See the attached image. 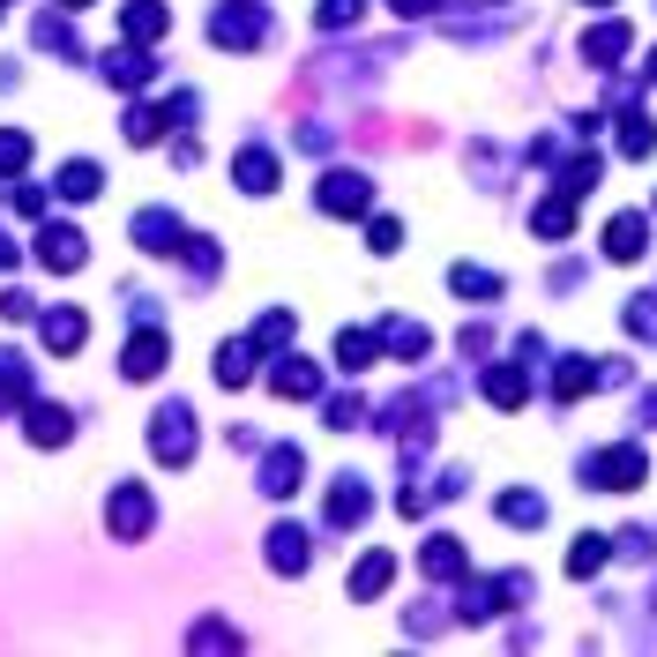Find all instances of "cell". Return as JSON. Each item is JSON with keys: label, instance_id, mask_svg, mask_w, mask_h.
<instances>
[{"label": "cell", "instance_id": "1", "mask_svg": "<svg viewBox=\"0 0 657 657\" xmlns=\"http://www.w3.org/2000/svg\"><path fill=\"white\" fill-rule=\"evenodd\" d=\"M582 479L598 486V493H620V486H643V449H635V441H620V449L590 455V463H582Z\"/></svg>", "mask_w": 657, "mask_h": 657}, {"label": "cell", "instance_id": "23", "mask_svg": "<svg viewBox=\"0 0 657 657\" xmlns=\"http://www.w3.org/2000/svg\"><path fill=\"white\" fill-rule=\"evenodd\" d=\"M553 389H560V396H582V389H590V359H568Z\"/></svg>", "mask_w": 657, "mask_h": 657}, {"label": "cell", "instance_id": "17", "mask_svg": "<svg viewBox=\"0 0 657 657\" xmlns=\"http://www.w3.org/2000/svg\"><path fill=\"white\" fill-rule=\"evenodd\" d=\"M157 30H165V8H157V0H135V8H127V38H157Z\"/></svg>", "mask_w": 657, "mask_h": 657}, {"label": "cell", "instance_id": "8", "mask_svg": "<svg viewBox=\"0 0 657 657\" xmlns=\"http://www.w3.org/2000/svg\"><path fill=\"white\" fill-rule=\"evenodd\" d=\"M396 576V553H374V560H359V576H352V598H374L381 582Z\"/></svg>", "mask_w": 657, "mask_h": 657}, {"label": "cell", "instance_id": "33", "mask_svg": "<svg viewBox=\"0 0 657 657\" xmlns=\"http://www.w3.org/2000/svg\"><path fill=\"white\" fill-rule=\"evenodd\" d=\"M650 76H657V60H650Z\"/></svg>", "mask_w": 657, "mask_h": 657}, {"label": "cell", "instance_id": "25", "mask_svg": "<svg viewBox=\"0 0 657 657\" xmlns=\"http://www.w3.org/2000/svg\"><path fill=\"white\" fill-rule=\"evenodd\" d=\"M598 560H606V538H582L576 553H568V568H576V576H590V568H598Z\"/></svg>", "mask_w": 657, "mask_h": 657}, {"label": "cell", "instance_id": "4", "mask_svg": "<svg viewBox=\"0 0 657 657\" xmlns=\"http://www.w3.org/2000/svg\"><path fill=\"white\" fill-rule=\"evenodd\" d=\"M322 209L329 217H359V209H366V179L359 173H329L322 179Z\"/></svg>", "mask_w": 657, "mask_h": 657}, {"label": "cell", "instance_id": "20", "mask_svg": "<svg viewBox=\"0 0 657 657\" xmlns=\"http://www.w3.org/2000/svg\"><path fill=\"white\" fill-rule=\"evenodd\" d=\"M277 389H284V396H314V366H306V359H284Z\"/></svg>", "mask_w": 657, "mask_h": 657}, {"label": "cell", "instance_id": "31", "mask_svg": "<svg viewBox=\"0 0 657 657\" xmlns=\"http://www.w3.org/2000/svg\"><path fill=\"white\" fill-rule=\"evenodd\" d=\"M590 8H606V0H590Z\"/></svg>", "mask_w": 657, "mask_h": 657}, {"label": "cell", "instance_id": "12", "mask_svg": "<svg viewBox=\"0 0 657 657\" xmlns=\"http://www.w3.org/2000/svg\"><path fill=\"white\" fill-rule=\"evenodd\" d=\"M620 150H628V157H650V150H657V127L643 120V112H628V120H620Z\"/></svg>", "mask_w": 657, "mask_h": 657}, {"label": "cell", "instance_id": "13", "mask_svg": "<svg viewBox=\"0 0 657 657\" xmlns=\"http://www.w3.org/2000/svg\"><path fill=\"white\" fill-rule=\"evenodd\" d=\"M269 560H277L284 576H300V568H306V538L300 531H277V538H269Z\"/></svg>", "mask_w": 657, "mask_h": 657}, {"label": "cell", "instance_id": "15", "mask_svg": "<svg viewBox=\"0 0 657 657\" xmlns=\"http://www.w3.org/2000/svg\"><path fill=\"white\" fill-rule=\"evenodd\" d=\"M46 262L52 269H76L82 262V232H46Z\"/></svg>", "mask_w": 657, "mask_h": 657}, {"label": "cell", "instance_id": "21", "mask_svg": "<svg viewBox=\"0 0 657 657\" xmlns=\"http://www.w3.org/2000/svg\"><path fill=\"white\" fill-rule=\"evenodd\" d=\"M292 479H300V455L277 449V455H269V493H292Z\"/></svg>", "mask_w": 657, "mask_h": 657}, {"label": "cell", "instance_id": "5", "mask_svg": "<svg viewBox=\"0 0 657 657\" xmlns=\"http://www.w3.org/2000/svg\"><path fill=\"white\" fill-rule=\"evenodd\" d=\"M157 455H165V463H187V449H195V433H187V411H165V419H157Z\"/></svg>", "mask_w": 657, "mask_h": 657}, {"label": "cell", "instance_id": "24", "mask_svg": "<svg viewBox=\"0 0 657 657\" xmlns=\"http://www.w3.org/2000/svg\"><path fill=\"white\" fill-rule=\"evenodd\" d=\"M30 433H38V441H68V419H60V411H30Z\"/></svg>", "mask_w": 657, "mask_h": 657}, {"label": "cell", "instance_id": "2", "mask_svg": "<svg viewBox=\"0 0 657 657\" xmlns=\"http://www.w3.org/2000/svg\"><path fill=\"white\" fill-rule=\"evenodd\" d=\"M606 254H612V262L650 254V217H635V209H628V217H612V225H606Z\"/></svg>", "mask_w": 657, "mask_h": 657}, {"label": "cell", "instance_id": "32", "mask_svg": "<svg viewBox=\"0 0 657 657\" xmlns=\"http://www.w3.org/2000/svg\"><path fill=\"white\" fill-rule=\"evenodd\" d=\"M68 8H82V0H68Z\"/></svg>", "mask_w": 657, "mask_h": 657}, {"label": "cell", "instance_id": "11", "mask_svg": "<svg viewBox=\"0 0 657 657\" xmlns=\"http://www.w3.org/2000/svg\"><path fill=\"white\" fill-rule=\"evenodd\" d=\"M568 225H576V195H568V187H560L553 203L538 209V232H546V239H560V232H568Z\"/></svg>", "mask_w": 657, "mask_h": 657}, {"label": "cell", "instance_id": "26", "mask_svg": "<svg viewBox=\"0 0 657 657\" xmlns=\"http://www.w3.org/2000/svg\"><path fill=\"white\" fill-rule=\"evenodd\" d=\"M404 247V225L396 217H374V254H396Z\"/></svg>", "mask_w": 657, "mask_h": 657}, {"label": "cell", "instance_id": "16", "mask_svg": "<svg viewBox=\"0 0 657 657\" xmlns=\"http://www.w3.org/2000/svg\"><path fill=\"white\" fill-rule=\"evenodd\" d=\"M366 516V493H359V479H344V493H329V523H359Z\"/></svg>", "mask_w": 657, "mask_h": 657}, {"label": "cell", "instance_id": "19", "mask_svg": "<svg viewBox=\"0 0 657 657\" xmlns=\"http://www.w3.org/2000/svg\"><path fill=\"white\" fill-rule=\"evenodd\" d=\"M582 52H590V60H620V52H628V30H620V23L590 30V46H582Z\"/></svg>", "mask_w": 657, "mask_h": 657}, {"label": "cell", "instance_id": "10", "mask_svg": "<svg viewBox=\"0 0 657 657\" xmlns=\"http://www.w3.org/2000/svg\"><path fill=\"white\" fill-rule=\"evenodd\" d=\"M143 523H150V501H143V493H120V501H112V531L135 538Z\"/></svg>", "mask_w": 657, "mask_h": 657}, {"label": "cell", "instance_id": "14", "mask_svg": "<svg viewBox=\"0 0 657 657\" xmlns=\"http://www.w3.org/2000/svg\"><path fill=\"white\" fill-rule=\"evenodd\" d=\"M486 396H493V404H501V411H516V404H523V396H531V381H523V374H508V366H501V374L486 381Z\"/></svg>", "mask_w": 657, "mask_h": 657}, {"label": "cell", "instance_id": "6", "mask_svg": "<svg viewBox=\"0 0 657 657\" xmlns=\"http://www.w3.org/2000/svg\"><path fill=\"white\" fill-rule=\"evenodd\" d=\"M157 366H165V336H135V344H127V374L150 381Z\"/></svg>", "mask_w": 657, "mask_h": 657}, {"label": "cell", "instance_id": "9", "mask_svg": "<svg viewBox=\"0 0 657 657\" xmlns=\"http://www.w3.org/2000/svg\"><path fill=\"white\" fill-rule=\"evenodd\" d=\"M98 187H105V173H98V165H68V173H60V195H68V203H90Z\"/></svg>", "mask_w": 657, "mask_h": 657}, {"label": "cell", "instance_id": "27", "mask_svg": "<svg viewBox=\"0 0 657 657\" xmlns=\"http://www.w3.org/2000/svg\"><path fill=\"white\" fill-rule=\"evenodd\" d=\"M501 516H508V523H538V501H531V493H508Z\"/></svg>", "mask_w": 657, "mask_h": 657}, {"label": "cell", "instance_id": "29", "mask_svg": "<svg viewBox=\"0 0 657 657\" xmlns=\"http://www.w3.org/2000/svg\"><path fill=\"white\" fill-rule=\"evenodd\" d=\"M359 16V0H322V23H352Z\"/></svg>", "mask_w": 657, "mask_h": 657}, {"label": "cell", "instance_id": "22", "mask_svg": "<svg viewBox=\"0 0 657 657\" xmlns=\"http://www.w3.org/2000/svg\"><path fill=\"white\" fill-rule=\"evenodd\" d=\"M449 284H455V292H471V300H493V292H501L486 269H449Z\"/></svg>", "mask_w": 657, "mask_h": 657}, {"label": "cell", "instance_id": "7", "mask_svg": "<svg viewBox=\"0 0 657 657\" xmlns=\"http://www.w3.org/2000/svg\"><path fill=\"white\" fill-rule=\"evenodd\" d=\"M269 179H277V157H269V150L239 157V187H247V195H269Z\"/></svg>", "mask_w": 657, "mask_h": 657}, {"label": "cell", "instance_id": "28", "mask_svg": "<svg viewBox=\"0 0 657 657\" xmlns=\"http://www.w3.org/2000/svg\"><path fill=\"white\" fill-rule=\"evenodd\" d=\"M336 352H344V366H366V359H374V344H366V336H344Z\"/></svg>", "mask_w": 657, "mask_h": 657}, {"label": "cell", "instance_id": "18", "mask_svg": "<svg viewBox=\"0 0 657 657\" xmlns=\"http://www.w3.org/2000/svg\"><path fill=\"white\" fill-rule=\"evenodd\" d=\"M46 344H52V352H76V344H82V314H52Z\"/></svg>", "mask_w": 657, "mask_h": 657}, {"label": "cell", "instance_id": "3", "mask_svg": "<svg viewBox=\"0 0 657 657\" xmlns=\"http://www.w3.org/2000/svg\"><path fill=\"white\" fill-rule=\"evenodd\" d=\"M209 38H225V46H254V38H262V16H254V0H232L225 16H209Z\"/></svg>", "mask_w": 657, "mask_h": 657}, {"label": "cell", "instance_id": "30", "mask_svg": "<svg viewBox=\"0 0 657 657\" xmlns=\"http://www.w3.org/2000/svg\"><path fill=\"white\" fill-rule=\"evenodd\" d=\"M0 165H23V135H0Z\"/></svg>", "mask_w": 657, "mask_h": 657}]
</instances>
